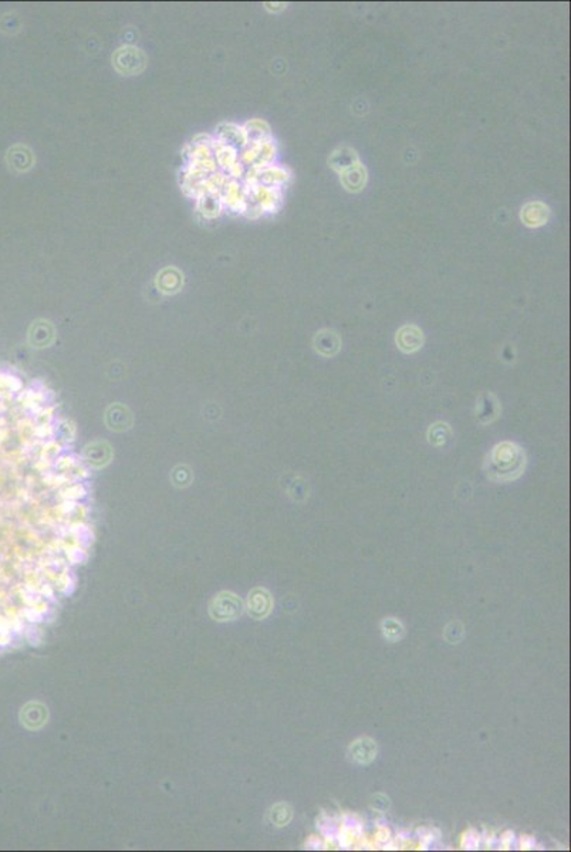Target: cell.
Segmentation results:
<instances>
[{
  "label": "cell",
  "instance_id": "6da1fadb",
  "mask_svg": "<svg viewBox=\"0 0 571 852\" xmlns=\"http://www.w3.org/2000/svg\"><path fill=\"white\" fill-rule=\"evenodd\" d=\"M525 469L523 450L512 442H503L492 450L489 476L495 481H513Z\"/></svg>",
  "mask_w": 571,
  "mask_h": 852
},
{
  "label": "cell",
  "instance_id": "7a4b0ae2",
  "mask_svg": "<svg viewBox=\"0 0 571 852\" xmlns=\"http://www.w3.org/2000/svg\"><path fill=\"white\" fill-rule=\"evenodd\" d=\"M242 612L241 600L230 593L218 595L211 605V615L218 621L235 620Z\"/></svg>",
  "mask_w": 571,
  "mask_h": 852
},
{
  "label": "cell",
  "instance_id": "3957f363",
  "mask_svg": "<svg viewBox=\"0 0 571 852\" xmlns=\"http://www.w3.org/2000/svg\"><path fill=\"white\" fill-rule=\"evenodd\" d=\"M549 218H550V207L541 201L527 202L521 210V219L523 225L529 228L536 229V228L544 226L547 223Z\"/></svg>",
  "mask_w": 571,
  "mask_h": 852
},
{
  "label": "cell",
  "instance_id": "277c9868",
  "mask_svg": "<svg viewBox=\"0 0 571 852\" xmlns=\"http://www.w3.org/2000/svg\"><path fill=\"white\" fill-rule=\"evenodd\" d=\"M272 606H273V600L266 590L256 589L249 594L247 611L253 618L262 620L268 617L270 614Z\"/></svg>",
  "mask_w": 571,
  "mask_h": 852
},
{
  "label": "cell",
  "instance_id": "5b68a950",
  "mask_svg": "<svg viewBox=\"0 0 571 852\" xmlns=\"http://www.w3.org/2000/svg\"><path fill=\"white\" fill-rule=\"evenodd\" d=\"M377 743L370 737H359L350 746V757L358 764H368L377 757Z\"/></svg>",
  "mask_w": 571,
  "mask_h": 852
},
{
  "label": "cell",
  "instance_id": "8992f818",
  "mask_svg": "<svg viewBox=\"0 0 571 852\" xmlns=\"http://www.w3.org/2000/svg\"><path fill=\"white\" fill-rule=\"evenodd\" d=\"M397 344L404 353H415L422 347L424 334L417 326H404L397 333Z\"/></svg>",
  "mask_w": 571,
  "mask_h": 852
},
{
  "label": "cell",
  "instance_id": "52a82bcc",
  "mask_svg": "<svg viewBox=\"0 0 571 852\" xmlns=\"http://www.w3.org/2000/svg\"><path fill=\"white\" fill-rule=\"evenodd\" d=\"M340 180L344 188L351 192H358L366 186L367 182V171L361 163L353 165L340 174Z\"/></svg>",
  "mask_w": 571,
  "mask_h": 852
},
{
  "label": "cell",
  "instance_id": "ba28073f",
  "mask_svg": "<svg viewBox=\"0 0 571 852\" xmlns=\"http://www.w3.org/2000/svg\"><path fill=\"white\" fill-rule=\"evenodd\" d=\"M47 719V709L40 703H29L21 710V723L29 729H39Z\"/></svg>",
  "mask_w": 571,
  "mask_h": 852
},
{
  "label": "cell",
  "instance_id": "9c48e42d",
  "mask_svg": "<svg viewBox=\"0 0 571 852\" xmlns=\"http://www.w3.org/2000/svg\"><path fill=\"white\" fill-rule=\"evenodd\" d=\"M339 151L341 152V155L335 151V152L333 154L331 159H330V167H331L334 171L339 172V174L344 172L346 169H348V168H351L353 165H355V164H358V163H359V159H358V156H357L355 151H353V149H350V148H343V149H339Z\"/></svg>",
  "mask_w": 571,
  "mask_h": 852
},
{
  "label": "cell",
  "instance_id": "30bf717a",
  "mask_svg": "<svg viewBox=\"0 0 571 852\" xmlns=\"http://www.w3.org/2000/svg\"><path fill=\"white\" fill-rule=\"evenodd\" d=\"M317 351L323 355H334L340 350V338L333 331H323L316 338Z\"/></svg>",
  "mask_w": 571,
  "mask_h": 852
},
{
  "label": "cell",
  "instance_id": "8fae6325",
  "mask_svg": "<svg viewBox=\"0 0 571 852\" xmlns=\"http://www.w3.org/2000/svg\"><path fill=\"white\" fill-rule=\"evenodd\" d=\"M381 629L384 636L391 642H397L404 636V625L397 618H385L381 624Z\"/></svg>",
  "mask_w": 571,
  "mask_h": 852
},
{
  "label": "cell",
  "instance_id": "7c38bea8",
  "mask_svg": "<svg viewBox=\"0 0 571 852\" xmlns=\"http://www.w3.org/2000/svg\"><path fill=\"white\" fill-rule=\"evenodd\" d=\"M292 819V808L284 804H276L272 811H270V821L277 825V827H284V825H288Z\"/></svg>",
  "mask_w": 571,
  "mask_h": 852
},
{
  "label": "cell",
  "instance_id": "4fadbf2b",
  "mask_svg": "<svg viewBox=\"0 0 571 852\" xmlns=\"http://www.w3.org/2000/svg\"><path fill=\"white\" fill-rule=\"evenodd\" d=\"M463 840H465L463 845H465V848H468V849H474V848H476L479 845V838H478L475 831L465 833L463 834Z\"/></svg>",
  "mask_w": 571,
  "mask_h": 852
},
{
  "label": "cell",
  "instance_id": "5bb4252c",
  "mask_svg": "<svg viewBox=\"0 0 571 852\" xmlns=\"http://www.w3.org/2000/svg\"><path fill=\"white\" fill-rule=\"evenodd\" d=\"M533 844H534L533 838H530V837H527V835L522 837V848H532V845H533Z\"/></svg>",
  "mask_w": 571,
  "mask_h": 852
},
{
  "label": "cell",
  "instance_id": "9a60e30c",
  "mask_svg": "<svg viewBox=\"0 0 571 852\" xmlns=\"http://www.w3.org/2000/svg\"><path fill=\"white\" fill-rule=\"evenodd\" d=\"M377 838H378L380 841H386V840L389 838V831H388L386 828L380 830V831H378V834H377Z\"/></svg>",
  "mask_w": 571,
  "mask_h": 852
}]
</instances>
